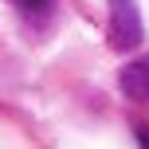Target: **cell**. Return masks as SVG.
<instances>
[{
	"label": "cell",
	"instance_id": "obj_4",
	"mask_svg": "<svg viewBox=\"0 0 149 149\" xmlns=\"http://www.w3.org/2000/svg\"><path fill=\"white\" fill-rule=\"evenodd\" d=\"M137 141H141V149H149V126H145V122L137 126Z\"/></svg>",
	"mask_w": 149,
	"mask_h": 149
},
{
	"label": "cell",
	"instance_id": "obj_3",
	"mask_svg": "<svg viewBox=\"0 0 149 149\" xmlns=\"http://www.w3.org/2000/svg\"><path fill=\"white\" fill-rule=\"evenodd\" d=\"M12 4L20 8V12H39V8H47L51 0H12Z\"/></svg>",
	"mask_w": 149,
	"mask_h": 149
},
{
	"label": "cell",
	"instance_id": "obj_2",
	"mask_svg": "<svg viewBox=\"0 0 149 149\" xmlns=\"http://www.w3.org/2000/svg\"><path fill=\"white\" fill-rule=\"evenodd\" d=\"M122 90H126L134 102H149V55L137 63H130L122 71Z\"/></svg>",
	"mask_w": 149,
	"mask_h": 149
},
{
	"label": "cell",
	"instance_id": "obj_1",
	"mask_svg": "<svg viewBox=\"0 0 149 149\" xmlns=\"http://www.w3.org/2000/svg\"><path fill=\"white\" fill-rule=\"evenodd\" d=\"M110 43L114 47L141 43V20H137L134 0H110Z\"/></svg>",
	"mask_w": 149,
	"mask_h": 149
}]
</instances>
